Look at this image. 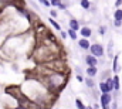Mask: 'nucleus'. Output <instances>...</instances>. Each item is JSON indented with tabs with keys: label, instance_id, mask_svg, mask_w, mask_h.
<instances>
[{
	"label": "nucleus",
	"instance_id": "obj_20",
	"mask_svg": "<svg viewBox=\"0 0 122 109\" xmlns=\"http://www.w3.org/2000/svg\"><path fill=\"white\" fill-rule=\"evenodd\" d=\"M77 81H80V82H84L85 79L82 78V75H81V74H78V75H77Z\"/></svg>",
	"mask_w": 122,
	"mask_h": 109
},
{
	"label": "nucleus",
	"instance_id": "obj_26",
	"mask_svg": "<svg viewBox=\"0 0 122 109\" xmlns=\"http://www.w3.org/2000/svg\"><path fill=\"white\" fill-rule=\"evenodd\" d=\"M61 35H62V38H65V37H67V33H64V31H61Z\"/></svg>",
	"mask_w": 122,
	"mask_h": 109
},
{
	"label": "nucleus",
	"instance_id": "obj_11",
	"mask_svg": "<svg viewBox=\"0 0 122 109\" xmlns=\"http://www.w3.org/2000/svg\"><path fill=\"white\" fill-rule=\"evenodd\" d=\"M112 69H114V72H118V55H115L114 57V64H112Z\"/></svg>",
	"mask_w": 122,
	"mask_h": 109
},
{
	"label": "nucleus",
	"instance_id": "obj_30",
	"mask_svg": "<svg viewBox=\"0 0 122 109\" xmlns=\"http://www.w3.org/2000/svg\"><path fill=\"white\" fill-rule=\"evenodd\" d=\"M50 1H51V0H50Z\"/></svg>",
	"mask_w": 122,
	"mask_h": 109
},
{
	"label": "nucleus",
	"instance_id": "obj_25",
	"mask_svg": "<svg viewBox=\"0 0 122 109\" xmlns=\"http://www.w3.org/2000/svg\"><path fill=\"white\" fill-rule=\"evenodd\" d=\"M50 14H51L53 17H57V11H56V10H51V11H50Z\"/></svg>",
	"mask_w": 122,
	"mask_h": 109
},
{
	"label": "nucleus",
	"instance_id": "obj_1",
	"mask_svg": "<svg viewBox=\"0 0 122 109\" xmlns=\"http://www.w3.org/2000/svg\"><path fill=\"white\" fill-rule=\"evenodd\" d=\"M90 51H91L92 55H95V57L98 58V57H102V55H104V47H102L101 44H92L91 48H90Z\"/></svg>",
	"mask_w": 122,
	"mask_h": 109
},
{
	"label": "nucleus",
	"instance_id": "obj_23",
	"mask_svg": "<svg viewBox=\"0 0 122 109\" xmlns=\"http://www.w3.org/2000/svg\"><path fill=\"white\" fill-rule=\"evenodd\" d=\"M99 34H101V35L105 34V27H99Z\"/></svg>",
	"mask_w": 122,
	"mask_h": 109
},
{
	"label": "nucleus",
	"instance_id": "obj_15",
	"mask_svg": "<svg viewBox=\"0 0 122 109\" xmlns=\"http://www.w3.org/2000/svg\"><path fill=\"white\" fill-rule=\"evenodd\" d=\"M48 21H50V23H51V24L56 27V30H61L60 24H58V23H56V21H54V19H48Z\"/></svg>",
	"mask_w": 122,
	"mask_h": 109
},
{
	"label": "nucleus",
	"instance_id": "obj_29",
	"mask_svg": "<svg viewBox=\"0 0 122 109\" xmlns=\"http://www.w3.org/2000/svg\"><path fill=\"white\" fill-rule=\"evenodd\" d=\"M87 109H94V108H92V106H88V108H87Z\"/></svg>",
	"mask_w": 122,
	"mask_h": 109
},
{
	"label": "nucleus",
	"instance_id": "obj_4",
	"mask_svg": "<svg viewBox=\"0 0 122 109\" xmlns=\"http://www.w3.org/2000/svg\"><path fill=\"white\" fill-rule=\"evenodd\" d=\"M78 44H80V47L84 48V50H90V48H91V44H90L88 38H85V37H82V40H80Z\"/></svg>",
	"mask_w": 122,
	"mask_h": 109
},
{
	"label": "nucleus",
	"instance_id": "obj_24",
	"mask_svg": "<svg viewBox=\"0 0 122 109\" xmlns=\"http://www.w3.org/2000/svg\"><path fill=\"white\" fill-rule=\"evenodd\" d=\"M58 7H60L61 10H64V9H67V7H65V4H64V3H61V1H60V4H58Z\"/></svg>",
	"mask_w": 122,
	"mask_h": 109
},
{
	"label": "nucleus",
	"instance_id": "obj_10",
	"mask_svg": "<svg viewBox=\"0 0 122 109\" xmlns=\"http://www.w3.org/2000/svg\"><path fill=\"white\" fill-rule=\"evenodd\" d=\"M114 19L115 20H122V10L121 9H117L115 13H114Z\"/></svg>",
	"mask_w": 122,
	"mask_h": 109
},
{
	"label": "nucleus",
	"instance_id": "obj_8",
	"mask_svg": "<svg viewBox=\"0 0 122 109\" xmlns=\"http://www.w3.org/2000/svg\"><path fill=\"white\" fill-rule=\"evenodd\" d=\"M70 28H72V30H80V23H78L75 19H71V20H70Z\"/></svg>",
	"mask_w": 122,
	"mask_h": 109
},
{
	"label": "nucleus",
	"instance_id": "obj_14",
	"mask_svg": "<svg viewBox=\"0 0 122 109\" xmlns=\"http://www.w3.org/2000/svg\"><path fill=\"white\" fill-rule=\"evenodd\" d=\"M108 75H109V71H102V74H101V81L108 79Z\"/></svg>",
	"mask_w": 122,
	"mask_h": 109
},
{
	"label": "nucleus",
	"instance_id": "obj_18",
	"mask_svg": "<svg viewBox=\"0 0 122 109\" xmlns=\"http://www.w3.org/2000/svg\"><path fill=\"white\" fill-rule=\"evenodd\" d=\"M38 1H40V3H43L46 7H50V6H51V1H50V0H38Z\"/></svg>",
	"mask_w": 122,
	"mask_h": 109
},
{
	"label": "nucleus",
	"instance_id": "obj_9",
	"mask_svg": "<svg viewBox=\"0 0 122 109\" xmlns=\"http://www.w3.org/2000/svg\"><path fill=\"white\" fill-rule=\"evenodd\" d=\"M81 7H82L84 10H88V9L91 7V3H90V0H81Z\"/></svg>",
	"mask_w": 122,
	"mask_h": 109
},
{
	"label": "nucleus",
	"instance_id": "obj_22",
	"mask_svg": "<svg viewBox=\"0 0 122 109\" xmlns=\"http://www.w3.org/2000/svg\"><path fill=\"white\" fill-rule=\"evenodd\" d=\"M121 4H122V0H115V7H117V9H118Z\"/></svg>",
	"mask_w": 122,
	"mask_h": 109
},
{
	"label": "nucleus",
	"instance_id": "obj_6",
	"mask_svg": "<svg viewBox=\"0 0 122 109\" xmlns=\"http://www.w3.org/2000/svg\"><path fill=\"white\" fill-rule=\"evenodd\" d=\"M97 74H98V71H97V67H88V68H87V75H88V77L94 78Z\"/></svg>",
	"mask_w": 122,
	"mask_h": 109
},
{
	"label": "nucleus",
	"instance_id": "obj_19",
	"mask_svg": "<svg viewBox=\"0 0 122 109\" xmlns=\"http://www.w3.org/2000/svg\"><path fill=\"white\" fill-rule=\"evenodd\" d=\"M114 26L118 28V27H121L122 26V20H114Z\"/></svg>",
	"mask_w": 122,
	"mask_h": 109
},
{
	"label": "nucleus",
	"instance_id": "obj_7",
	"mask_svg": "<svg viewBox=\"0 0 122 109\" xmlns=\"http://www.w3.org/2000/svg\"><path fill=\"white\" fill-rule=\"evenodd\" d=\"M99 89H101L102 94H104V92H111V91H109V86H108V84H107V81H101L99 82Z\"/></svg>",
	"mask_w": 122,
	"mask_h": 109
},
{
	"label": "nucleus",
	"instance_id": "obj_21",
	"mask_svg": "<svg viewBox=\"0 0 122 109\" xmlns=\"http://www.w3.org/2000/svg\"><path fill=\"white\" fill-rule=\"evenodd\" d=\"M60 4V0H51V6H58Z\"/></svg>",
	"mask_w": 122,
	"mask_h": 109
},
{
	"label": "nucleus",
	"instance_id": "obj_16",
	"mask_svg": "<svg viewBox=\"0 0 122 109\" xmlns=\"http://www.w3.org/2000/svg\"><path fill=\"white\" fill-rule=\"evenodd\" d=\"M75 105H77V108H78V109H87L84 105H82V102H81L80 99H77V101H75Z\"/></svg>",
	"mask_w": 122,
	"mask_h": 109
},
{
	"label": "nucleus",
	"instance_id": "obj_17",
	"mask_svg": "<svg viewBox=\"0 0 122 109\" xmlns=\"http://www.w3.org/2000/svg\"><path fill=\"white\" fill-rule=\"evenodd\" d=\"M85 84H87V85H88V88H94V82H92L91 77H90V78H87V79H85Z\"/></svg>",
	"mask_w": 122,
	"mask_h": 109
},
{
	"label": "nucleus",
	"instance_id": "obj_2",
	"mask_svg": "<svg viewBox=\"0 0 122 109\" xmlns=\"http://www.w3.org/2000/svg\"><path fill=\"white\" fill-rule=\"evenodd\" d=\"M99 101H101V106H105V105H109L111 101H112V96L109 92H104L101 96H99Z\"/></svg>",
	"mask_w": 122,
	"mask_h": 109
},
{
	"label": "nucleus",
	"instance_id": "obj_27",
	"mask_svg": "<svg viewBox=\"0 0 122 109\" xmlns=\"http://www.w3.org/2000/svg\"><path fill=\"white\" fill-rule=\"evenodd\" d=\"M118 108V105H117V104H112V109H117Z\"/></svg>",
	"mask_w": 122,
	"mask_h": 109
},
{
	"label": "nucleus",
	"instance_id": "obj_3",
	"mask_svg": "<svg viewBox=\"0 0 122 109\" xmlns=\"http://www.w3.org/2000/svg\"><path fill=\"white\" fill-rule=\"evenodd\" d=\"M85 62L88 64V67H97V65H98V59H97V57L92 55V54L85 57Z\"/></svg>",
	"mask_w": 122,
	"mask_h": 109
},
{
	"label": "nucleus",
	"instance_id": "obj_12",
	"mask_svg": "<svg viewBox=\"0 0 122 109\" xmlns=\"http://www.w3.org/2000/svg\"><path fill=\"white\" fill-rule=\"evenodd\" d=\"M68 35H70L72 40H77V30H72V28H70V30H68Z\"/></svg>",
	"mask_w": 122,
	"mask_h": 109
},
{
	"label": "nucleus",
	"instance_id": "obj_28",
	"mask_svg": "<svg viewBox=\"0 0 122 109\" xmlns=\"http://www.w3.org/2000/svg\"><path fill=\"white\" fill-rule=\"evenodd\" d=\"M102 109H111V108H109L108 105H105V106H102Z\"/></svg>",
	"mask_w": 122,
	"mask_h": 109
},
{
	"label": "nucleus",
	"instance_id": "obj_13",
	"mask_svg": "<svg viewBox=\"0 0 122 109\" xmlns=\"http://www.w3.org/2000/svg\"><path fill=\"white\" fill-rule=\"evenodd\" d=\"M114 85H115V91H119V78L114 77Z\"/></svg>",
	"mask_w": 122,
	"mask_h": 109
},
{
	"label": "nucleus",
	"instance_id": "obj_5",
	"mask_svg": "<svg viewBox=\"0 0 122 109\" xmlns=\"http://www.w3.org/2000/svg\"><path fill=\"white\" fill-rule=\"evenodd\" d=\"M80 33H81V35H82V37H85V38H90V37H91V34H92V31H91V28H90V27L81 28V30H80Z\"/></svg>",
	"mask_w": 122,
	"mask_h": 109
}]
</instances>
